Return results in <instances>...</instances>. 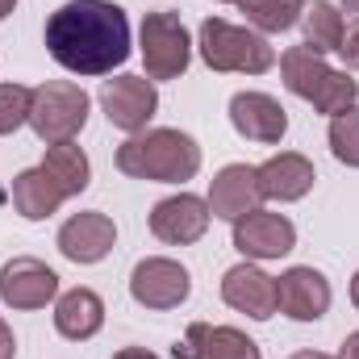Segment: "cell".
Here are the masks:
<instances>
[{
    "mask_svg": "<svg viewBox=\"0 0 359 359\" xmlns=\"http://www.w3.org/2000/svg\"><path fill=\"white\" fill-rule=\"evenodd\" d=\"M230 126L247 142L276 147L288 134V113H284V104L276 96H268V92H238L230 100Z\"/></svg>",
    "mask_w": 359,
    "mask_h": 359,
    "instance_id": "cell-13",
    "label": "cell"
},
{
    "mask_svg": "<svg viewBox=\"0 0 359 359\" xmlns=\"http://www.w3.org/2000/svg\"><path fill=\"white\" fill-rule=\"evenodd\" d=\"M13 8H17V0H0V21H4V17H8Z\"/></svg>",
    "mask_w": 359,
    "mask_h": 359,
    "instance_id": "cell-31",
    "label": "cell"
},
{
    "mask_svg": "<svg viewBox=\"0 0 359 359\" xmlns=\"http://www.w3.org/2000/svg\"><path fill=\"white\" fill-rule=\"evenodd\" d=\"M330 280L318 268H288L276 280V301H280V313L292 318V322H318L326 318L330 309Z\"/></svg>",
    "mask_w": 359,
    "mask_h": 359,
    "instance_id": "cell-12",
    "label": "cell"
},
{
    "mask_svg": "<svg viewBox=\"0 0 359 359\" xmlns=\"http://www.w3.org/2000/svg\"><path fill=\"white\" fill-rule=\"evenodd\" d=\"M117 172L151 184H184L201 172V147L184 130H142L117 147Z\"/></svg>",
    "mask_w": 359,
    "mask_h": 359,
    "instance_id": "cell-2",
    "label": "cell"
},
{
    "mask_svg": "<svg viewBox=\"0 0 359 359\" xmlns=\"http://www.w3.org/2000/svg\"><path fill=\"white\" fill-rule=\"evenodd\" d=\"M339 55L347 59V67H355L359 72V17L343 29V46H339Z\"/></svg>",
    "mask_w": 359,
    "mask_h": 359,
    "instance_id": "cell-26",
    "label": "cell"
},
{
    "mask_svg": "<svg viewBox=\"0 0 359 359\" xmlns=\"http://www.w3.org/2000/svg\"><path fill=\"white\" fill-rule=\"evenodd\" d=\"M104 326V301L92 288H67L55 301V330L72 343H88Z\"/></svg>",
    "mask_w": 359,
    "mask_h": 359,
    "instance_id": "cell-19",
    "label": "cell"
},
{
    "mask_svg": "<svg viewBox=\"0 0 359 359\" xmlns=\"http://www.w3.org/2000/svg\"><path fill=\"white\" fill-rule=\"evenodd\" d=\"M17 355V339H13V326L0 318V359H13Z\"/></svg>",
    "mask_w": 359,
    "mask_h": 359,
    "instance_id": "cell-27",
    "label": "cell"
},
{
    "mask_svg": "<svg viewBox=\"0 0 359 359\" xmlns=\"http://www.w3.org/2000/svg\"><path fill=\"white\" fill-rule=\"evenodd\" d=\"M192 59V42L188 29L180 21V13H147L142 21V63H147V80H180L188 72Z\"/></svg>",
    "mask_w": 359,
    "mask_h": 359,
    "instance_id": "cell-6",
    "label": "cell"
},
{
    "mask_svg": "<svg viewBox=\"0 0 359 359\" xmlns=\"http://www.w3.org/2000/svg\"><path fill=\"white\" fill-rule=\"evenodd\" d=\"M280 76H284V88L292 92V96L309 100V104H313L318 113H326V117L347 113L359 96L355 80H351L347 72L330 67V63H326L318 50H309V46H288V50L280 55Z\"/></svg>",
    "mask_w": 359,
    "mask_h": 359,
    "instance_id": "cell-3",
    "label": "cell"
},
{
    "mask_svg": "<svg viewBox=\"0 0 359 359\" xmlns=\"http://www.w3.org/2000/svg\"><path fill=\"white\" fill-rule=\"evenodd\" d=\"M259 201H264L259 176H255V168H247V163L222 168V172L213 176V184H209V213L222 217V222L247 217L251 209H259Z\"/></svg>",
    "mask_w": 359,
    "mask_h": 359,
    "instance_id": "cell-17",
    "label": "cell"
},
{
    "mask_svg": "<svg viewBox=\"0 0 359 359\" xmlns=\"http://www.w3.org/2000/svg\"><path fill=\"white\" fill-rule=\"evenodd\" d=\"M301 29H305V46L318 50V55H326V50H339V46H343L347 21H343V13H339L330 0H313V4H305V13H301Z\"/></svg>",
    "mask_w": 359,
    "mask_h": 359,
    "instance_id": "cell-21",
    "label": "cell"
},
{
    "mask_svg": "<svg viewBox=\"0 0 359 359\" xmlns=\"http://www.w3.org/2000/svg\"><path fill=\"white\" fill-rule=\"evenodd\" d=\"M339 359H359V330L343 339V351H339Z\"/></svg>",
    "mask_w": 359,
    "mask_h": 359,
    "instance_id": "cell-28",
    "label": "cell"
},
{
    "mask_svg": "<svg viewBox=\"0 0 359 359\" xmlns=\"http://www.w3.org/2000/svg\"><path fill=\"white\" fill-rule=\"evenodd\" d=\"M46 50L72 76H109L130 59V21L113 0H67L46 21Z\"/></svg>",
    "mask_w": 359,
    "mask_h": 359,
    "instance_id": "cell-1",
    "label": "cell"
},
{
    "mask_svg": "<svg viewBox=\"0 0 359 359\" xmlns=\"http://www.w3.org/2000/svg\"><path fill=\"white\" fill-rule=\"evenodd\" d=\"M255 176H259V192H264V201H301L309 188H313V163L305 159V155H297V151H280V155H271L264 168H255Z\"/></svg>",
    "mask_w": 359,
    "mask_h": 359,
    "instance_id": "cell-18",
    "label": "cell"
},
{
    "mask_svg": "<svg viewBox=\"0 0 359 359\" xmlns=\"http://www.w3.org/2000/svg\"><path fill=\"white\" fill-rule=\"evenodd\" d=\"M222 4H243V0H222Z\"/></svg>",
    "mask_w": 359,
    "mask_h": 359,
    "instance_id": "cell-34",
    "label": "cell"
},
{
    "mask_svg": "<svg viewBox=\"0 0 359 359\" xmlns=\"http://www.w3.org/2000/svg\"><path fill=\"white\" fill-rule=\"evenodd\" d=\"M42 168L59 180V188H63L67 196H80V192L88 188V180H92L88 155H84L76 142H55V147H46V159H42Z\"/></svg>",
    "mask_w": 359,
    "mask_h": 359,
    "instance_id": "cell-22",
    "label": "cell"
},
{
    "mask_svg": "<svg viewBox=\"0 0 359 359\" xmlns=\"http://www.w3.org/2000/svg\"><path fill=\"white\" fill-rule=\"evenodd\" d=\"M59 297V276L34 255H17L0 268V301L8 309H42Z\"/></svg>",
    "mask_w": 359,
    "mask_h": 359,
    "instance_id": "cell-10",
    "label": "cell"
},
{
    "mask_svg": "<svg viewBox=\"0 0 359 359\" xmlns=\"http://www.w3.org/2000/svg\"><path fill=\"white\" fill-rule=\"evenodd\" d=\"M243 13L259 34H284L301 21L305 0H243Z\"/></svg>",
    "mask_w": 359,
    "mask_h": 359,
    "instance_id": "cell-23",
    "label": "cell"
},
{
    "mask_svg": "<svg viewBox=\"0 0 359 359\" xmlns=\"http://www.w3.org/2000/svg\"><path fill=\"white\" fill-rule=\"evenodd\" d=\"M29 104H34V88L0 84V134H17L29 121Z\"/></svg>",
    "mask_w": 359,
    "mask_h": 359,
    "instance_id": "cell-25",
    "label": "cell"
},
{
    "mask_svg": "<svg viewBox=\"0 0 359 359\" xmlns=\"http://www.w3.org/2000/svg\"><path fill=\"white\" fill-rule=\"evenodd\" d=\"M347 8H355V13H359V0H347Z\"/></svg>",
    "mask_w": 359,
    "mask_h": 359,
    "instance_id": "cell-33",
    "label": "cell"
},
{
    "mask_svg": "<svg viewBox=\"0 0 359 359\" xmlns=\"http://www.w3.org/2000/svg\"><path fill=\"white\" fill-rule=\"evenodd\" d=\"M59 251L72 259V264H100L109 251H113V243H117V226H113V217L109 213H76V217H67L63 226H59Z\"/></svg>",
    "mask_w": 359,
    "mask_h": 359,
    "instance_id": "cell-16",
    "label": "cell"
},
{
    "mask_svg": "<svg viewBox=\"0 0 359 359\" xmlns=\"http://www.w3.org/2000/svg\"><path fill=\"white\" fill-rule=\"evenodd\" d=\"M113 359H159V355H151L147 347H126V351H117Z\"/></svg>",
    "mask_w": 359,
    "mask_h": 359,
    "instance_id": "cell-29",
    "label": "cell"
},
{
    "mask_svg": "<svg viewBox=\"0 0 359 359\" xmlns=\"http://www.w3.org/2000/svg\"><path fill=\"white\" fill-rule=\"evenodd\" d=\"M351 305L359 309V271H355V280H351Z\"/></svg>",
    "mask_w": 359,
    "mask_h": 359,
    "instance_id": "cell-32",
    "label": "cell"
},
{
    "mask_svg": "<svg viewBox=\"0 0 359 359\" xmlns=\"http://www.w3.org/2000/svg\"><path fill=\"white\" fill-rule=\"evenodd\" d=\"M209 201L192 196V192H176V196H163L155 209H151V234L168 247H192L205 238L209 230Z\"/></svg>",
    "mask_w": 359,
    "mask_h": 359,
    "instance_id": "cell-9",
    "label": "cell"
},
{
    "mask_svg": "<svg viewBox=\"0 0 359 359\" xmlns=\"http://www.w3.org/2000/svg\"><path fill=\"white\" fill-rule=\"evenodd\" d=\"M234 247L243 251V259H280L297 247V226L284 213H268V209H251L247 217L234 222Z\"/></svg>",
    "mask_w": 359,
    "mask_h": 359,
    "instance_id": "cell-11",
    "label": "cell"
},
{
    "mask_svg": "<svg viewBox=\"0 0 359 359\" xmlns=\"http://www.w3.org/2000/svg\"><path fill=\"white\" fill-rule=\"evenodd\" d=\"M201 59L209 63V72H243V76H264L276 67V50L259 29H243L230 25L222 17L201 21Z\"/></svg>",
    "mask_w": 359,
    "mask_h": 359,
    "instance_id": "cell-4",
    "label": "cell"
},
{
    "mask_svg": "<svg viewBox=\"0 0 359 359\" xmlns=\"http://www.w3.org/2000/svg\"><path fill=\"white\" fill-rule=\"evenodd\" d=\"M292 359H334V355H322V351H297Z\"/></svg>",
    "mask_w": 359,
    "mask_h": 359,
    "instance_id": "cell-30",
    "label": "cell"
},
{
    "mask_svg": "<svg viewBox=\"0 0 359 359\" xmlns=\"http://www.w3.org/2000/svg\"><path fill=\"white\" fill-rule=\"evenodd\" d=\"M222 301L255 322H268L271 313H280V301H276V280L255 264H234V268L222 276Z\"/></svg>",
    "mask_w": 359,
    "mask_h": 359,
    "instance_id": "cell-14",
    "label": "cell"
},
{
    "mask_svg": "<svg viewBox=\"0 0 359 359\" xmlns=\"http://www.w3.org/2000/svg\"><path fill=\"white\" fill-rule=\"evenodd\" d=\"M100 109L109 126H117L121 134H142L159 109V92L147 76H117L100 84Z\"/></svg>",
    "mask_w": 359,
    "mask_h": 359,
    "instance_id": "cell-7",
    "label": "cell"
},
{
    "mask_svg": "<svg viewBox=\"0 0 359 359\" xmlns=\"http://www.w3.org/2000/svg\"><path fill=\"white\" fill-rule=\"evenodd\" d=\"M330 151H334L339 163L359 168V104H351L339 117H330Z\"/></svg>",
    "mask_w": 359,
    "mask_h": 359,
    "instance_id": "cell-24",
    "label": "cell"
},
{
    "mask_svg": "<svg viewBox=\"0 0 359 359\" xmlns=\"http://www.w3.org/2000/svg\"><path fill=\"white\" fill-rule=\"evenodd\" d=\"M88 121V92L72 80H46L34 88V104H29V126L34 134L55 147V142H76V134Z\"/></svg>",
    "mask_w": 359,
    "mask_h": 359,
    "instance_id": "cell-5",
    "label": "cell"
},
{
    "mask_svg": "<svg viewBox=\"0 0 359 359\" xmlns=\"http://www.w3.org/2000/svg\"><path fill=\"white\" fill-rule=\"evenodd\" d=\"M188 292H192V276L176 259L151 255L130 271V297L147 309H180L188 301Z\"/></svg>",
    "mask_w": 359,
    "mask_h": 359,
    "instance_id": "cell-8",
    "label": "cell"
},
{
    "mask_svg": "<svg viewBox=\"0 0 359 359\" xmlns=\"http://www.w3.org/2000/svg\"><path fill=\"white\" fill-rule=\"evenodd\" d=\"M176 359H264L259 343L247 339L238 326H209V322H192L188 334L172 347Z\"/></svg>",
    "mask_w": 359,
    "mask_h": 359,
    "instance_id": "cell-15",
    "label": "cell"
},
{
    "mask_svg": "<svg viewBox=\"0 0 359 359\" xmlns=\"http://www.w3.org/2000/svg\"><path fill=\"white\" fill-rule=\"evenodd\" d=\"M63 201H67V192L59 188V180L50 176L42 163L13 180V209H17L25 222H46L50 213H59Z\"/></svg>",
    "mask_w": 359,
    "mask_h": 359,
    "instance_id": "cell-20",
    "label": "cell"
}]
</instances>
